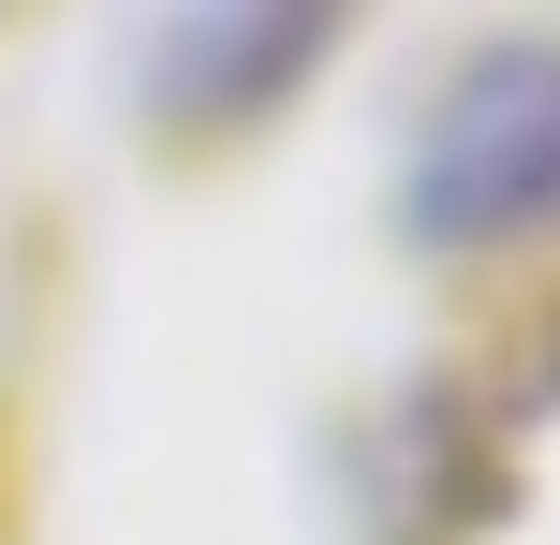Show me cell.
<instances>
[{"label":"cell","mask_w":560,"mask_h":545,"mask_svg":"<svg viewBox=\"0 0 560 545\" xmlns=\"http://www.w3.org/2000/svg\"><path fill=\"white\" fill-rule=\"evenodd\" d=\"M398 222L428 251H502L560 222V45H472L428 88Z\"/></svg>","instance_id":"1"},{"label":"cell","mask_w":560,"mask_h":545,"mask_svg":"<svg viewBox=\"0 0 560 545\" xmlns=\"http://www.w3.org/2000/svg\"><path fill=\"white\" fill-rule=\"evenodd\" d=\"M325 45H339V15H177V29H148L133 104H148V118H222V104L295 88Z\"/></svg>","instance_id":"2"}]
</instances>
